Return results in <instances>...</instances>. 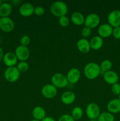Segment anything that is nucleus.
Instances as JSON below:
<instances>
[{
	"mask_svg": "<svg viewBox=\"0 0 120 121\" xmlns=\"http://www.w3.org/2000/svg\"><path fill=\"white\" fill-rule=\"evenodd\" d=\"M58 90L52 84H46L41 89V94L47 99H51L54 98L57 95Z\"/></svg>",
	"mask_w": 120,
	"mask_h": 121,
	"instance_id": "0eeeda50",
	"label": "nucleus"
},
{
	"mask_svg": "<svg viewBox=\"0 0 120 121\" xmlns=\"http://www.w3.org/2000/svg\"><path fill=\"white\" fill-rule=\"evenodd\" d=\"M85 113L89 120L97 119L101 113L100 106L96 103H90L86 107Z\"/></svg>",
	"mask_w": 120,
	"mask_h": 121,
	"instance_id": "39448f33",
	"label": "nucleus"
},
{
	"mask_svg": "<svg viewBox=\"0 0 120 121\" xmlns=\"http://www.w3.org/2000/svg\"><path fill=\"white\" fill-rule=\"evenodd\" d=\"M113 27L108 23H103L98 28V35L101 38H108L112 34Z\"/></svg>",
	"mask_w": 120,
	"mask_h": 121,
	"instance_id": "9b49d317",
	"label": "nucleus"
},
{
	"mask_svg": "<svg viewBox=\"0 0 120 121\" xmlns=\"http://www.w3.org/2000/svg\"><path fill=\"white\" fill-rule=\"evenodd\" d=\"M96 120L97 121H114L115 118L114 115L107 111L101 112Z\"/></svg>",
	"mask_w": 120,
	"mask_h": 121,
	"instance_id": "b1692460",
	"label": "nucleus"
},
{
	"mask_svg": "<svg viewBox=\"0 0 120 121\" xmlns=\"http://www.w3.org/2000/svg\"><path fill=\"white\" fill-rule=\"evenodd\" d=\"M31 121H39V120H37V119H32Z\"/></svg>",
	"mask_w": 120,
	"mask_h": 121,
	"instance_id": "c9c22d12",
	"label": "nucleus"
},
{
	"mask_svg": "<svg viewBox=\"0 0 120 121\" xmlns=\"http://www.w3.org/2000/svg\"><path fill=\"white\" fill-rule=\"evenodd\" d=\"M69 83L75 84L77 83L81 78V72L77 68H72L66 75Z\"/></svg>",
	"mask_w": 120,
	"mask_h": 121,
	"instance_id": "ddd939ff",
	"label": "nucleus"
},
{
	"mask_svg": "<svg viewBox=\"0 0 120 121\" xmlns=\"http://www.w3.org/2000/svg\"><path fill=\"white\" fill-rule=\"evenodd\" d=\"M34 8L32 4L29 2H25L24 3L20 6L19 8V13L20 15L22 17H29L34 14Z\"/></svg>",
	"mask_w": 120,
	"mask_h": 121,
	"instance_id": "4468645a",
	"label": "nucleus"
},
{
	"mask_svg": "<svg viewBox=\"0 0 120 121\" xmlns=\"http://www.w3.org/2000/svg\"><path fill=\"white\" fill-rule=\"evenodd\" d=\"M111 91L115 95H118L120 93V84L118 83L111 85Z\"/></svg>",
	"mask_w": 120,
	"mask_h": 121,
	"instance_id": "7c9ffc66",
	"label": "nucleus"
},
{
	"mask_svg": "<svg viewBox=\"0 0 120 121\" xmlns=\"http://www.w3.org/2000/svg\"><path fill=\"white\" fill-rule=\"evenodd\" d=\"M104 80L109 85H114L118 83L119 80V76L117 73L113 70H109L107 72H105L102 74Z\"/></svg>",
	"mask_w": 120,
	"mask_h": 121,
	"instance_id": "2eb2a0df",
	"label": "nucleus"
},
{
	"mask_svg": "<svg viewBox=\"0 0 120 121\" xmlns=\"http://www.w3.org/2000/svg\"><path fill=\"white\" fill-rule=\"evenodd\" d=\"M91 33L92 29L86 27V26L83 27L82 29L81 30V35H82V36L83 37H84V39L90 36Z\"/></svg>",
	"mask_w": 120,
	"mask_h": 121,
	"instance_id": "c85d7f7f",
	"label": "nucleus"
},
{
	"mask_svg": "<svg viewBox=\"0 0 120 121\" xmlns=\"http://www.w3.org/2000/svg\"><path fill=\"white\" fill-rule=\"evenodd\" d=\"M118 99L120 100V93L118 95Z\"/></svg>",
	"mask_w": 120,
	"mask_h": 121,
	"instance_id": "e433bc0d",
	"label": "nucleus"
},
{
	"mask_svg": "<svg viewBox=\"0 0 120 121\" xmlns=\"http://www.w3.org/2000/svg\"><path fill=\"white\" fill-rule=\"evenodd\" d=\"M51 84L56 88H64L69 84L66 75L61 73H56L51 77Z\"/></svg>",
	"mask_w": 120,
	"mask_h": 121,
	"instance_id": "7ed1b4c3",
	"label": "nucleus"
},
{
	"mask_svg": "<svg viewBox=\"0 0 120 121\" xmlns=\"http://www.w3.org/2000/svg\"><path fill=\"white\" fill-rule=\"evenodd\" d=\"M103 39L99 35H95L92 37L89 40L91 49L94 50H100L103 46Z\"/></svg>",
	"mask_w": 120,
	"mask_h": 121,
	"instance_id": "aec40b11",
	"label": "nucleus"
},
{
	"mask_svg": "<svg viewBox=\"0 0 120 121\" xmlns=\"http://www.w3.org/2000/svg\"><path fill=\"white\" fill-rule=\"evenodd\" d=\"M45 11L44 8L42 6H36L34 8V14L37 16H42L44 14H45Z\"/></svg>",
	"mask_w": 120,
	"mask_h": 121,
	"instance_id": "c756f323",
	"label": "nucleus"
},
{
	"mask_svg": "<svg viewBox=\"0 0 120 121\" xmlns=\"http://www.w3.org/2000/svg\"><path fill=\"white\" fill-rule=\"evenodd\" d=\"M108 112L112 114H115L120 112V100L118 98L111 99L107 105Z\"/></svg>",
	"mask_w": 120,
	"mask_h": 121,
	"instance_id": "f3484780",
	"label": "nucleus"
},
{
	"mask_svg": "<svg viewBox=\"0 0 120 121\" xmlns=\"http://www.w3.org/2000/svg\"><path fill=\"white\" fill-rule=\"evenodd\" d=\"M2 60L5 66H7V67H9L15 66V65H17L18 60L15 53L9 52L6 53L4 55Z\"/></svg>",
	"mask_w": 120,
	"mask_h": 121,
	"instance_id": "f8f14e48",
	"label": "nucleus"
},
{
	"mask_svg": "<svg viewBox=\"0 0 120 121\" xmlns=\"http://www.w3.org/2000/svg\"><path fill=\"white\" fill-rule=\"evenodd\" d=\"M114 38L117 40L120 39V26L114 27L112 30V34Z\"/></svg>",
	"mask_w": 120,
	"mask_h": 121,
	"instance_id": "473e14b6",
	"label": "nucleus"
},
{
	"mask_svg": "<svg viewBox=\"0 0 120 121\" xmlns=\"http://www.w3.org/2000/svg\"><path fill=\"white\" fill-rule=\"evenodd\" d=\"M58 24L63 27H66L69 24V19L67 15L65 16H62L61 17L59 18L58 19Z\"/></svg>",
	"mask_w": 120,
	"mask_h": 121,
	"instance_id": "bb28decb",
	"label": "nucleus"
},
{
	"mask_svg": "<svg viewBox=\"0 0 120 121\" xmlns=\"http://www.w3.org/2000/svg\"><path fill=\"white\" fill-rule=\"evenodd\" d=\"M4 57V52L2 50V48L0 47V62L1 61V60H2Z\"/></svg>",
	"mask_w": 120,
	"mask_h": 121,
	"instance_id": "f704fd0d",
	"label": "nucleus"
},
{
	"mask_svg": "<svg viewBox=\"0 0 120 121\" xmlns=\"http://www.w3.org/2000/svg\"><path fill=\"white\" fill-rule=\"evenodd\" d=\"M20 74L21 73L16 66L7 67L4 72V78L7 81L14 83L20 79Z\"/></svg>",
	"mask_w": 120,
	"mask_h": 121,
	"instance_id": "20e7f679",
	"label": "nucleus"
},
{
	"mask_svg": "<svg viewBox=\"0 0 120 121\" xmlns=\"http://www.w3.org/2000/svg\"><path fill=\"white\" fill-rule=\"evenodd\" d=\"M58 121H75L74 118L69 114H63L59 118Z\"/></svg>",
	"mask_w": 120,
	"mask_h": 121,
	"instance_id": "2f4dec72",
	"label": "nucleus"
},
{
	"mask_svg": "<svg viewBox=\"0 0 120 121\" xmlns=\"http://www.w3.org/2000/svg\"><path fill=\"white\" fill-rule=\"evenodd\" d=\"M16 67L20 73H24L28 71L29 69V65L26 61H21L18 63Z\"/></svg>",
	"mask_w": 120,
	"mask_h": 121,
	"instance_id": "a878e982",
	"label": "nucleus"
},
{
	"mask_svg": "<svg viewBox=\"0 0 120 121\" xmlns=\"http://www.w3.org/2000/svg\"><path fill=\"white\" fill-rule=\"evenodd\" d=\"M74 120H79L83 116V110L80 106H75L71 111V115Z\"/></svg>",
	"mask_w": 120,
	"mask_h": 121,
	"instance_id": "393cba45",
	"label": "nucleus"
},
{
	"mask_svg": "<svg viewBox=\"0 0 120 121\" xmlns=\"http://www.w3.org/2000/svg\"><path fill=\"white\" fill-rule=\"evenodd\" d=\"M32 115L35 119L39 121H42L46 116V111L44 108L41 106H35L32 111Z\"/></svg>",
	"mask_w": 120,
	"mask_h": 121,
	"instance_id": "6ab92c4d",
	"label": "nucleus"
},
{
	"mask_svg": "<svg viewBox=\"0 0 120 121\" xmlns=\"http://www.w3.org/2000/svg\"><path fill=\"white\" fill-rule=\"evenodd\" d=\"M100 23V17L96 13H90L85 17V26L91 29L96 27Z\"/></svg>",
	"mask_w": 120,
	"mask_h": 121,
	"instance_id": "423d86ee",
	"label": "nucleus"
},
{
	"mask_svg": "<svg viewBox=\"0 0 120 121\" xmlns=\"http://www.w3.org/2000/svg\"><path fill=\"white\" fill-rule=\"evenodd\" d=\"M50 11L54 16L59 18L67 15L68 11V7L67 4L63 1H55L51 5Z\"/></svg>",
	"mask_w": 120,
	"mask_h": 121,
	"instance_id": "f257e3e1",
	"label": "nucleus"
},
{
	"mask_svg": "<svg viewBox=\"0 0 120 121\" xmlns=\"http://www.w3.org/2000/svg\"><path fill=\"white\" fill-rule=\"evenodd\" d=\"M108 24L114 27L120 26V10L114 9L111 11L107 16Z\"/></svg>",
	"mask_w": 120,
	"mask_h": 121,
	"instance_id": "6e6552de",
	"label": "nucleus"
},
{
	"mask_svg": "<svg viewBox=\"0 0 120 121\" xmlns=\"http://www.w3.org/2000/svg\"><path fill=\"white\" fill-rule=\"evenodd\" d=\"M30 37H29L28 35H23V36L21 37V38L20 39V44H21L20 45L28 47V46L29 44V43H30Z\"/></svg>",
	"mask_w": 120,
	"mask_h": 121,
	"instance_id": "cd10ccee",
	"label": "nucleus"
},
{
	"mask_svg": "<svg viewBox=\"0 0 120 121\" xmlns=\"http://www.w3.org/2000/svg\"><path fill=\"white\" fill-rule=\"evenodd\" d=\"M89 121H97V120L96 119H91Z\"/></svg>",
	"mask_w": 120,
	"mask_h": 121,
	"instance_id": "4c0bfd02",
	"label": "nucleus"
},
{
	"mask_svg": "<svg viewBox=\"0 0 120 121\" xmlns=\"http://www.w3.org/2000/svg\"><path fill=\"white\" fill-rule=\"evenodd\" d=\"M1 16H0V19H1Z\"/></svg>",
	"mask_w": 120,
	"mask_h": 121,
	"instance_id": "a19ab883",
	"label": "nucleus"
},
{
	"mask_svg": "<svg viewBox=\"0 0 120 121\" xmlns=\"http://www.w3.org/2000/svg\"><path fill=\"white\" fill-rule=\"evenodd\" d=\"M76 47L81 53L84 54L88 53L91 50L89 41L84 38L79 39L76 42Z\"/></svg>",
	"mask_w": 120,
	"mask_h": 121,
	"instance_id": "dca6fc26",
	"label": "nucleus"
},
{
	"mask_svg": "<svg viewBox=\"0 0 120 121\" xmlns=\"http://www.w3.org/2000/svg\"><path fill=\"white\" fill-rule=\"evenodd\" d=\"M12 11V7L9 3L2 2L0 5V16L1 17H8Z\"/></svg>",
	"mask_w": 120,
	"mask_h": 121,
	"instance_id": "4be33fe9",
	"label": "nucleus"
},
{
	"mask_svg": "<svg viewBox=\"0 0 120 121\" xmlns=\"http://www.w3.org/2000/svg\"><path fill=\"white\" fill-rule=\"evenodd\" d=\"M15 54L20 61H26L29 58L30 52L28 47L20 45L15 49Z\"/></svg>",
	"mask_w": 120,
	"mask_h": 121,
	"instance_id": "9d476101",
	"label": "nucleus"
},
{
	"mask_svg": "<svg viewBox=\"0 0 120 121\" xmlns=\"http://www.w3.org/2000/svg\"><path fill=\"white\" fill-rule=\"evenodd\" d=\"M1 37H0V43H1Z\"/></svg>",
	"mask_w": 120,
	"mask_h": 121,
	"instance_id": "ea45409f",
	"label": "nucleus"
},
{
	"mask_svg": "<svg viewBox=\"0 0 120 121\" xmlns=\"http://www.w3.org/2000/svg\"><path fill=\"white\" fill-rule=\"evenodd\" d=\"M75 99V94L71 91H65L61 95V102L66 105H69L74 103Z\"/></svg>",
	"mask_w": 120,
	"mask_h": 121,
	"instance_id": "a211bd4d",
	"label": "nucleus"
},
{
	"mask_svg": "<svg viewBox=\"0 0 120 121\" xmlns=\"http://www.w3.org/2000/svg\"><path fill=\"white\" fill-rule=\"evenodd\" d=\"M71 20L74 25L80 26L84 24L85 17L83 14L79 11H75L71 15Z\"/></svg>",
	"mask_w": 120,
	"mask_h": 121,
	"instance_id": "412c9836",
	"label": "nucleus"
},
{
	"mask_svg": "<svg viewBox=\"0 0 120 121\" xmlns=\"http://www.w3.org/2000/svg\"><path fill=\"white\" fill-rule=\"evenodd\" d=\"M41 121H56L54 118L51 117H46L45 118H44Z\"/></svg>",
	"mask_w": 120,
	"mask_h": 121,
	"instance_id": "72a5a7b5",
	"label": "nucleus"
},
{
	"mask_svg": "<svg viewBox=\"0 0 120 121\" xmlns=\"http://www.w3.org/2000/svg\"><path fill=\"white\" fill-rule=\"evenodd\" d=\"M112 67V63L109 59H105L101 61L100 65V70H101V74H103L105 72H107L111 70Z\"/></svg>",
	"mask_w": 120,
	"mask_h": 121,
	"instance_id": "5701e85b",
	"label": "nucleus"
},
{
	"mask_svg": "<svg viewBox=\"0 0 120 121\" xmlns=\"http://www.w3.org/2000/svg\"><path fill=\"white\" fill-rule=\"evenodd\" d=\"M2 1H1V0H0V5H1L2 4Z\"/></svg>",
	"mask_w": 120,
	"mask_h": 121,
	"instance_id": "58836bf2",
	"label": "nucleus"
},
{
	"mask_svg": "<svg viewBox=\"0 0 120 121\" xmlns=\"http://www.w3.org/2000/svg\"><path fill=\"white\" fill-rule=\"evenodd\" d=\"M15 24L10 17H1L0 19V30L5 33H9L14 30Z\"/></svg>",
	"mask_w": 120,
	"mask_h": 121,
	"instance_id": "1a4fd4ad",
	"label": "nucleus"
},
{
	"mask_svg": "<svg viewBox=\"0 0 120 121\" xmlns=\"http://www.w3.org/2000/svg\"><path fill=\"white\" fill-rule=\"evenodd\" d=\"M84 73L86 78L89 80H94L101 74L100 65L95 62L87 63L84 68Z\"/></svg>",
	"mask_w": 120,
	"mask_h": 121,
	"instance_id": "f03ea898",
	"label": "nucleus"
}]
</instances>
